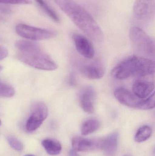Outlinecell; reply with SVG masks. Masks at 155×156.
<instances>
[{
	"mask_svg": "<svg viewBox=\"0 0 155 156\" xmlns=\"http://www.w3.org/2000/svg\"><path fill=\"white\" fill-rule=\"evenodd\" d=\"M76 26L94 41L103 42V34L92 15L74 0H54Z\"/></svg>",
	"mask_w": 155,
	"mask_h": 156,
	"instance_id": "cell-1",
	"label": "cell"
},
{
	"mask_svg": "<svg viewBox=\"0 0 155 156\" xmlns=\"http://www.w3.org/2000/svg\"><path fill=\"white\" fill-rule=\"evenodd\" d=\"M18 59L32 67L40 70L52 71L58 67L56 63L44 52L41 46L32 41L18 40L15 43Z\"/></svg>",
	"mask_w": 155,
	"mask_h": 156,
	"instance_id": "cell-2",
	"label": "cell"
},
{
	"mask_svg": "<svg viewBox=\"0 0 155 156\" xmlns=\"http://www.w3.org/2000/svg\"><path fill=\"white\" fill-rule=\"evenodd\" d=\"M154 73L155 63L152 59L133 55L117 64L112 70L111 76L116 80H123L131 76L143 77Z\"/></svg>",
	"mask_w": 155,
	"mask_h": 156,
	"instance_id": "cell-3",
	"label": "cell"
},
{
	"mask_svg": "<svg viewBox=\"0 0 155 156\" xmlns=\"http://www.w3.org/2000/svg\"><path fill=\"white\" fill-rule=\"evenodd\" d=\"M114 94L116 100L122 104L138 110H147L155 107V94H154L144 99H140L127 89L123 87L116 89Z\"/></svg>",
	"mask_w": 155,
	"mask_h": 156,
	"instance_id": "cell-4",
	"label": "cell"
},
{
	"mask_svg": "<svg viewBox=\"0 0 155 156\" xmlns=\"http://www.w3.org/2000/svg\"><path fill=\"white\" fill-rule=\"evenodd\" d=\"M129 37L137 51L147 56H154V43L143 29L137 27H132L129 31Z\"/></svg>",
	"mask_w": 155,
	"mask_h": 156,
	"instance_id": "cell-5",
	"label": "cell"
},
{
	"mask_svg": "<svg viewBox=\"0 0 155 156\" xmlns=\"http://www.w3.org/2000/svg\"><path fill=\"white\" fill-rule=\"evenodd\" d=\"M16 33L22 37L33 41L45 40L53 38L56 36L54 31L19 24L15 27Z\"/></svg>",
	"mask_w": 155,
	"mask_h": 156,
	"instance_id": "cell-6",
	"label": "cell"
},
{
	"mask_svg": "<svg viewBox=\"0 0 155 156\" xmlns=\"http://www.w3.org/2000/svg\"><path fill=\"white\" fill-rule=\"evenodd\" d=\"M48 115V108L44 103L38 102L35 104L26 122V130L28 132H32L37 130L47 118Z\"/></svg>",
	"mask_w": 155,
	"mask_h": 156,
	"instance_id": "cell-7",
	"label": "cell"
},
{
	"mask_svg": "<svg viewBox=\"0 0 155 156\" xmlns=\"http://www.w3.org/2000/svg\"><path fill=\"white\" fill-rule=\"evenodd\" d=\"M154 11V0H136L133 5V13L137 20L151 19Z\"/></svg>",
	"mask_w": 155,
	"mask_h": 156,
	"instance_id": "cell-8",
	"label": "cell"
},
{
	"mask_svg": "<svg viewBox=\"0 0 155 156\" xmlns=\"http://www.w3.org/2000/svg\"><path fill=\"white\" fill-rule=\"evenodd\" d=\"M72 146L74 150L77 152H86L102 148V138L90 139L80 136L72 139Z\"/></svg>",
	"mask_w": 155,
	"mask_h": 156,
	"instance_id": "cell-9",
	"label": "cell"
},
{
	"mask_svg": "<svg viewBox=\"0 0 155 156\" xmlns=\"http://www.w3.org/2000/svg\"><path fill=\"white\" fill-rule=\"evenodd\" d=\"M72 39L78 53L86 58L92 59L94 57V48L91 42L84 36L74 34Z\"/></svg>",
	"mask_w": 155,
	"mask_h": 156,
	"instance_id": "cell-10",
	"label": "cell"
},
{
	"mask_svg": "<svg viewBox=\"0 0 155 156\" xmlns=\"http://www.w3.org/2000/svg\"><path fill=\"white\" fill-rule=\"evenodd\" d=\"M95 97V92L91 86L83 87L79 93V102L82 109L86 112L93 114L95 112L94 100Z\"/></svg>",
	"mask_w": 155,
	"mask_h": 156,
	"instance_id": "cell-11",
	"label": "cell"
},
{
	"mask_svg": "<svg viewBox=\"0 0 155 156\" xmlns=\"http://www.w3.org/2000/svg\"><path fill=\"white\" fill-rule=\"evenodd\" d=\"M154 88V83L153 82L139 79L133 84L132 92L138 98L144 99L153 93Z\"/></svg>",
	"mask_w": 155,
	"mask_h": 156,
	"instance_id": "cell-12",
	"label": "cell"
},
{
	"mask_svg": "<svg viewBox=\"0 0 155 156\" xmlns=\"http://www.w3.org/2000/svg\"><path fill=\"white\" fill-rule=\"evenodd\" d=\"M118 134L114 132L102 138V149L107 156H115L118 146Z\"/></svg>",
	"mask_w": 155,
	"mask_h": 156,
	"instance_id": "cell-13",
	"label": "cell"
},
{
	"mask_svg": "<svg viewBox=\"0 0 155 156\" xmlns=\"http://www.w3.org/2000/svg\"><path fill=\"white\" fill-rule=\"evenodd\" d=\"M81 72L86 77L92 80L101 79L103 77L105 73L103 68L96 64L84 66L81 69Z\"/></svg>",
	"mask_w": 155,
	"mask_h": 156,
	"instance_id": "cell-14",
	"label": "cell"
},
{
	"mask_svg": "<svg viewBox=\"0 0 155 156\" xmlns=\"http://www.w3.org/2000/svg\"><path fill=\"white\" fill-rule=\"evenodd\" d=\"M42 145L46 153L50 155H58L62 151V145L56 140L51 139H45L42 141Z\"/></svg>",
	"mask_w": 155,
	"mask_h": 156,
	"instance_id": "cell-15",
	"label": "cell"
},
{
	"mask_svg": "<svg viewBox=\"0 0 155 156\" xmlns=\"http://www.w3.org/2000/svg\"><path fill=\"white\" fill-rule=\"evenodd\" d=\"M100 122L95 119H90L84 122L81 127V133L83 135H87L93 133L98 130L100 127Z\"/></svg>",
	"mask_w": 155,
	"mask_h": 156,
	"instance_id": "cell-16",
	"label": "cell"
},
{
	"mask_svg": "<svg viewBox=\"0 0 155 156\" xmlns=\"http://www.w3.org/2000/svg\"><path fill=\"white\" fill-rule=\"evenodd\" d=\"M152 133V129L148 126H143L140 127L136 132L134 139L138 143L144 142L148 139Z\"/></svg>",
	"mask_w": 155,
	"mask_h": 156,
	"instance_id": "cell-17",
	"label": "cell"
},
{
	"mask_svg": "<svg viewBox=\"0 0 155 156\" xmlns=\"http://www.w3.org/2000/svg\"><path fill=\"white\" fill-rule=\"evenodd\" d=\"M38 5L42 9L43 11L54 21L59 23L60 22V18L57 14L56 12L52 8H51L44 0H35Z\"/></svg>",
	"mask_w": 155,
	"mask_h": 156,
	"instance_id": "cell-18",
	"label": "cell"
},
{
	"mask_svg": "<svg viewBox=\"0 0 155 156\" xmlns=\"http://www.w3.org/2000/svg\"><path fill=\"white\" fill-rule=\"evenodd\" d=\"M15 94L14 88L10 84L0 82V97L11 98Z\"/></svg>",
	"mask_w": 155,
	"mask_h": 156,
	"instance_id": "cell-19",
	"label": "cell"
},
{
	"mask_svg": "<svg viewBox=\"0 0 155 156\" xmlns=\"http://www.w3.org/2000/svg\"><path fill=\"white\" fill-rule=\"evenodd\" d=\"M7 141L11 147L15 151L20 152L22 150V144L15 137L12 136H8Z\"/></svg>",
	"mask_w": 155,
	"mask_h": 156,
	"instance_id": "cell-20",
	"label": "cell"
},
{
	"mask_svg": "<svg viewBox=\"0 0 155 156\" xmlns=\"http://www.w3.org/2000/svg\"><path fill=\"white\" fill-rule=\"evenodd\" d=\"M30 0H0V3L7 4H30Z\"/></svg>",
	"mask_w": 155,
	"mask_h": 156,
	"instance_id": "cell-21",
	"label": "cell"
},
{
	"mask_svg": "<svg viewBox=\"0 0 155 156\" xmlns=\"http://www.w3.org/2000/svg\"><path fill=\"white\" fill-rule=\"evenodd\" d=\"M8 55L7 49L4 47L0 46V61L7 57Z\"/></svg>",
	"mask_w": 155,
	"mask_h": 156,
	"instance_id": "cell-22",
	"label": "cell"
},
{
	"mask_svg": "<svg viewBox=\"0 0 155 156\" xmlns=\"http://www.w3.org/2000/svg\"><path fill=\"white\" fill-rule=\"evenodd\" d=\"M69 84L70 86H75L76 84V80L75 76L74 74L71 73V75L69 76Z\"/></svg>",
	"mask_w": 155,
	"mask_h": 156,
	"instance_id": "cell-23",
	"label": "cell"
},
{
	"mask_svg": "<svg viewBox=\"0 0 155 156\" xmlns=\"http://www.w3.org/2000/svg\"><path fill=\"white\" fill-rule=\"evenodd\" d=\"M69 156H79L74 150H71L69 153Z\"/></svg>",
	"mask_w": 155,
	"mask_h": 156,
	"instance_id": "cell-24",
	"label": "cell"
},
{
	"mask_svg": "<svg viewBox=\"0 0 155 156\" xmlns=\"http://www.w3.org/2000/svg\"><path fill=\"white\" fill-rule=\"evenodd\" d=\"M2 66H0V72L2 71Z\"/></svg>",
	"mask_w": 155,
	"mask_h": 156,
	"instance_id": "cell-25",
	"label": "cell"
},
{
	"mask_svg": "<svg viewBox=\"0 0 155 156\" xmlns=\"http://www.w3.org/2000/svg\"><path fill=\"white\" fill-rule=\"evenodd\" d=\"M24 156H35L33 155L28 154V155H25Z\"/></svg>",
	"mask_w": 155,
	"mask_h": 156,
	"instance_id": "cell-26",
	"label": "cell"
},
{
	"mask_svg": "<svg viewBox=\"0 0 155 156\" xmlns=\"http://www.w3.org/2000/svg\"><path fill=\"white\" fill-rule=\"evenodd\" d=\"M124 156H132L131 155H130V154H126V155H125Z\"/></svg>",
	"mask_w": 155,
	"mask_h": 156,
	"instance_id": "cell-27",
	"label": "cell"
},
{
	"mask_svg": "<svg viewBox=\"0 0 155 156\" xmlns=\"http://www.w3.org/2000/svg\"><path fill=\"white\" fill-rule=\"evenodd\" d=\"M1 124H2V122H1V120H0V126L1 125Z\"/></svg>",
	"mask_w": 155,
	"mask_h": 156,
	"instance_id": "cell-28",
	"label": "cell"
}]
</instances>
